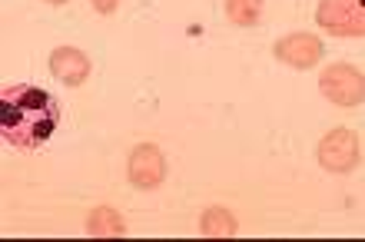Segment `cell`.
<instances>
[{"instance_id": "1", "label": "cell", "mask_w": 365, "mask_h": 242, "mask_svg": "<svg viewBox=\"0 0 365 242\" xmlns=\"http://www.w3.org/2000/svg\"><path fill=\"white\" fill-rule=\"evenodd\" d=\"M60 107L40 87H7L0 93V133L20 149H37L57 133Z\"/></svg>"}, {"instance_id": "2", "label": "cell", "mask_w": 365, "mask_h": 242, "mask_svg": "<svg viewBox=\"0 0 365 242\" xmlns=\"http://www.w3.org/2000/svg\"><path fill=\"white\" fill-rule=\"evenodd\" d=\"M319 90L336 107H359V103H365V73L352 63H332L322 70Z\"/></svg>"}, {"instance_id": "3", "label": "cell", "mask_w": 365, "mask_h": 242, "mask_svg": "<svg viewBox=\"0 0 365 242\" xmlns=\"http://www.w3.org/2000/svg\"><path fill=\"white\" fill-rule=\"evenodd\" d=\"M316 23L336 37H365V0H319Z\"/></svg>"}, {"instance_id": "4", "label": "cell", "mask_w": 365, "mask_h": 242, "mask_svg": "<svg viewBox=\"0 0 365 242\" xmlns=\"http://www.w3.org/2000/svg\"><path fill=\"white\" fill-rule=\"evenodd\" d=\"M319 163L329 173H352L359 166V136L352 130H332L319 143Z\"/></svg>"}, {"instance_id": "5", "label": "cell", "mask_w": 365, "mask_h": 242, "mask_svg": "<svg viewBox=\"0 0 365 242\" xmlns=\"http://www.w3.org/2000/svg\"><path fill=\"white\" fill-rule=\"evenodd\" d=\"M126 173H130V183H133L136 189H156L166 176V159H163V153H160V146H153V143L136 146L133 156H130Z\"/></svg>"}, {"instance_id": "6", "label": "cell", "mask_w": 365, "mask_h": 242, "mask_svg": "<svg viewBox=\"0 0 365 242\" xmlns=\"http://www.w3.org/2000/svg\"><path fill=\"white\" fill-rule=\"evenodd\" d=\"M272 50H276V57L282 63H289L296 70H309L322 60V40L312 37V33H289V37L276 40Z\"/></svg>"}, {"instance_id": "7", "label": "cell", "mask_w": 365, "mask_h": 242, "mask_svg": "<svg viewBox=\"0 0 365 242\" xmlns=\"http://www.w3.org/2000/svg\"><path fill=\"white\" fill-rule=\"evenodd\" d=\"M50 73L67 87H80L90 77V60L77 47H57L50 53Z\"/></svg>"}, {"instance_id": "8", "label": "cell", "mask_w": 365, "mask_h": 242, "mask_svg": "<svg viewBox=\"0 0 365 242\" xmlns=\"http://www.w3.org/2000/svg\"><path fill=\"white\" fill-rule=\"evenodd\" d=\"M87 233L93 236V239H116V236L126 233V223L120 219L116 209H110V206H96L93 213H90V219H87Z\"/></svg>"}, {"instance_id": "9", "label": "cell", "mask_w": 365, "mask_h": 242, "mask_svg": "<svg viewBox=\"0 0 365 242\" xmlns=\"http://www.w3.org/2000/svg\"><path fill=\"white\" fill-rule=\"evenodd\" d=\"M200 229L210 236V239H230V236H236V219H232V213H226V209H220V206H212V209L202 213Z\"/></svg>"}, {"instance_id": "10", "label": "cell", "mask_w": 365, "mask_h": 242, "mask_svg": "<svg viewBox=\"0 0 365 242\" xmlns=\"http://www.w3.org/2000/svg\"><path fill=\"white\" fill-rule=\"evenodd\" d=\"M226 14L236 27H252L262 14V0H226Z\"/></svg>"}, {"instance_id": "11", "label": "cell", "mask_w": 365, "mask_h": 242, "mask_svg": "<svg viewBox=\"0 0 365 242\" xmlns=\"http://www.w3.org/2000/svg\"><path fill=\"white\" fill-rule=\"evenodd\" d=\"M116 4H120V0H93V10L96 14H113Z\"/></svg>"}, {"instance_id": "12", "label": "cell", "mask_w": 365, "mask_h": 242, "mask_svg": "<svg viewBox=\"0 0 365 242\" xmlns=\"http://www.w3.org/2000/svg\"><path fill=\"white\" fill-rule=\"evenodd\" d=\"M47 4H67V0H47Z\"/></svg>"}]
</instances>
